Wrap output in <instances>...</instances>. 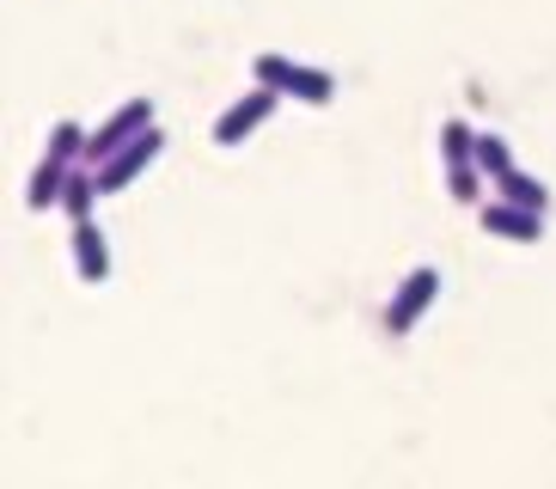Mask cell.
<instances>
[{
	"label": "cell",
	"mask_w": 556,
	"mask_h": 489,
	"mask_svg": "<svg viewBox=\"0 0 556 489\" xmlns=\"http://www.w3.org/2000/svg\"><path fill=\"white\" fill-rule=\"evenodd\" d=\"M276 104H281L276 86H251L245 98H232L227 111H220V123H214V147H245L251 135L276 116Z\"/></svg>",
	"instance_id": "cell-3"
},
{
	"label": "cell",
	"mask_w": 556,
	"mask_h": 489,
	"mask_svg": "<svg viewBox=\"0 0 556 489\" xmlns=\"http://www.w3.org/2000/svg\"><path fill=\"white\" fill-rule=\"evenodd\" d=\"M471 165L483 172V178H502V172H514V147L502 141V135H477V153H471Z\"/></svg>",
	"instance_id": "cell-12"
},
{
	"label": "cell",
	"mask_w": 556,
	"mask_h": 489,
	"mask_svg": "<svg viewBox=\"0 0 556 489\" xmlns=\"http://www.w3.org/2000/svg\"><path fill=\"white\" fill-rule=\"evenodd\" d=\"M74 276L86 281V288H104L111 281V244H104V233H99V214L92 221H74Z\"/></svg>",
	"instance_id": "cell-7"
},
{
	"label": "cell",
	"mask_w": 556,
	"mask_h": 489,
	"mask_svg": "<svg viewBox=\"0 0 556 489\" xmlns=\"http://www.w3.org/2000/svg\"><path fill=\"white\" fill-rule=\"evenodd\" d=\"M99 172H92V165H80V172H74V178H67V190H62V214L67 221H92V214H99Z\"/></svg>",
	"instance_id": "cell-9"
},
{
	"label": "cell",
	"mask_w": 556,
	"mask_h": 489,
	"mask_svg": "<svg viewBox=\"0 0 556 489\" xmlns=\"http://www.w3.org/2000/svg\"><path fill=\"white\" fill-rule=\"evenodd\" d=\"M251 74H257V86H276L281 98H300V104H312V111L337 98V80H330L325 67L288 62V55H276V49H269V55H257V62H251Z\"/></svg>",
	"instance_id": "cell-1"
},
{
	"label": "cell",
	"mask_w": 556,
	"mask_h": 489,
	"mask_svg": "<svg viewBox=\"0 0 556 489\" xmlns=\"http://www.w3.org/2000/svg\"><path fill=\"white\" fill-rule=\"evenodd\" d=\"M446 190H453V202H465V209H483V202H490L483 190H495V184L465 160V165H446Z\"/></svg>",
	"instance_id": "cell-11"
},
{
	"label": "cell",
	"mask_w": 556,
	"mask_h": 489,
	"mask_svg": "<svg viewBox=\"0 0 556 489\" xmlns=\"http://www.w3.org/2000/svg\"><path fill=\"white\" fill-rule=\"evenodd\" d=\"M477 221H483V233H495V239H507V244H539L544 239V214L520 209V202H507V196H490V202L477 209Z\"/></svg>",
	"instance_id": "cell-6"
},
{
	"label": "cell",
	"mask_w": 556,
	"mask_h": 489,
	"mask_svg": "<svg viewBox=\"0 0 556 489\" xmlns=\"http://www.w3.org/2000/svg\"><path fill=\"white\" fill-rule=\"evenodd\" d=\"M495 196H507V202H520V209H532V214L551 209V190H544V178H532V172H520V165L495 178Z\"/></svg>",
	"instance_id": "cell-10"
},
{
	"label": "cell",
	"mask_w": 556,
	"mask_h": 489,
	"mask_svg": "<svg viewBox=\"0 0 556 489\" xmlns=\"http://www.w3.org/2000/svg\"><path fill=\"white\" fill-rule=\"evenodd\" d=\"M160 147H165V135H160V129H141L129 147H116L111 160L99 165V190H104V196H111V190H129V184L141 178V172H148L153 160H160Z\"/></svg>",
	"instance_id": "cell-5"
},
{
	"label": "cell",
	"mask_w": 556,
	"mask_h": 489,
	"mask_svg": "<svg viewBox=\"0 0 556 489\" xmlns=\"http://www.w3.org/2000/svg\"><path fill=\"white\" fill-rule=\"evenodd\" d=\"M434 300H441V269H428V263H422V269H409V276L397 281L392 306H386V330H392V337H409V330L428 318Z\"/></svg>",
	"instance_id": "cell-4"
},
{
	"label": "cell",
	"mask_w": 556,
	"mask_h": 489,
	"mask_svg": "<svg viewBox=\"0 0 556 489\" xmlns=\"http://www.w3.org/2000/svg\"><path fill=\"white\" fill-rule=\"evenodd\" d=\"M471 153H477V129H471V123H458V116H453V123H441V160L446 165H465Z\"/></svg>",
	"instance_id": "cell-13"
},
{
	"label": "cell",
	"mask_w": 556,
	"mask_h": 489,
	"mask_svg": "<svg viewBox=\"0 0 556 489\" xmlns=\"http://www.w3.org/2000/svg\"><path fill=\"white\" fill-rule=\"evenodd\" d=\"M67 178H74V160H55V153H43L31 172V184H25V209L43 214V209H62V190Z\"/></svg>",
	"instance_id": "cell-8"
},
{
	"label": "cell",
	"mask_w": 556,
	"mask_h": 489,
	"mask_svg": "<svg viewBox=\"0 0 556 489\" xmlns=\"http://www.w3.org/2000/svg\"><path fill=\"white\" fill-rule=\"evenodd\" d=\"M141 129H153V98H129V104H116L99 129L86 135V160H80V165H92V172H99L116 147H129Z\"/></svg>",
	"instance_id": "cell-2"
}]
</instances>
